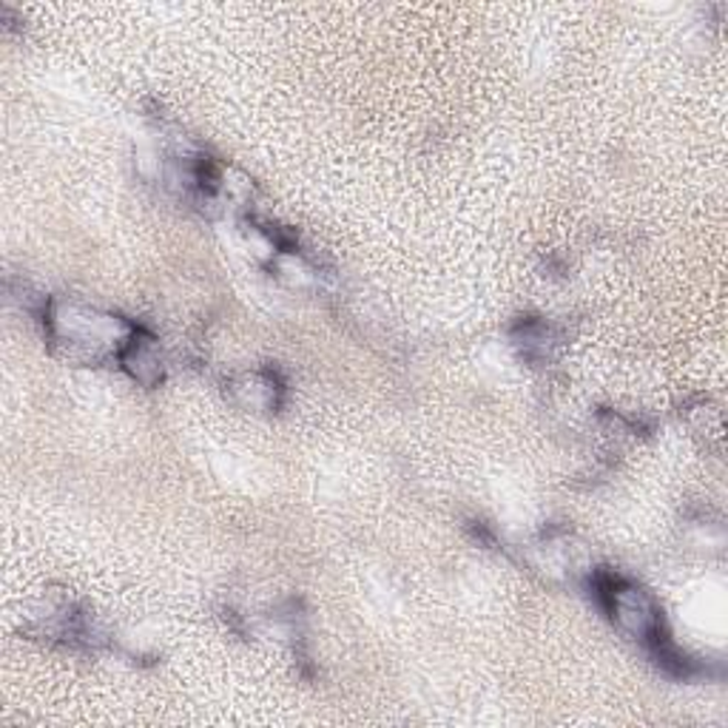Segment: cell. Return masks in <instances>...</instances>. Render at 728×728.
<instances>
[{
    "instance_id": "1",
    "label": "cell",
    "mask_w": 728,
    "mask_h": 728,
    "mask_svg": "<svg viewBox=\"0 0 728 728\" xmlns=\"http://www.w3.org/2000/svg\"><path fill=\"white\" fill-rule=\"evenodd\" d=\"M609 606L612 617L617 624L624 626L626 631H631L635 638L640 640H652L660 629V615L654 609L652 597L640 592L638 586H629V583H620V586H612L609 590Z\"/></svg>"
},
{
    "instance_id": "2",
    "label": "cell",
    "mask_w": 728,
    "mask_h": 728,
    "mask_svg": "<svg viewBox=\"0 0 728 728\" xmlns=\"http://www.w3.org/2000/svg\"><path fill=\"white\" fill-rule=\"evenodd\" d=\"M236 393L243 399L245 407L250 410H265L277 404V384L262 376H245L243 382L236 384Z\"/></svg>"
}]
</instances>
